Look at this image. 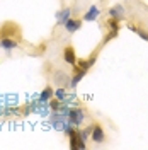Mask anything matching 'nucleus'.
<instances>
[{
    "label": "nucleus",
    "instance_id": "9",
    "mask_svg": "<svg viewBox=\"0 0 148 150\" xmlns=\"http://www.w3.org/2000/svg\"><path fill=\"white\" fill-rule=\"evenodd\" d=\"M65 29H66V33H75V31H78V29L82 28V19H73V17H70L68 21H66L65 24Z\"/></svg>",
    "mask_w": 148,
    "mask_h": 150
},
{
    "label": "nucleus",
    "instance_id": "20",
    "mask_svg": "<svg viewBox=\"0 0 148 150\" xmlns=\"http://www.w3.org/2000/svg\"><path fill=\"white\" fill-rule=\"evenodd\" d=\"M116 36H118V31H111V33H109L107 36L104 38V45H106V43H109L111 39H114V38H116Z\"/></svg>",
    "mask_w": 148,
    "mask_h": 150
},
{
    "label": "nucleus",
    "instance_id": "15",
    "mask_svg": "<svg viewBox=\"0 0 148 150\" xmlns=\"http://www.w3.org/2000/svg\"><path fill=\"white\" fill-rule=\"evenodd\" d=\"M106 24H107V28L111 29V31H119V21H116V19L109 17Z\"/></svg>",
    "mask_w": 148,
    "mask_h": 150
},
{
    "label": "nucleus",
    "instance_id": "12",
    "mask_svg": "<svg viewBox=\"0 0 148 150\" xmlns=\"http://www.w3.org/2000/svg\"><path fill=\"white\" fill-rule=\"evenodd\" d=\"M53 96H55V92H53V89H51L49 85H46V87L43 89V92L39 94L37 101H39V103H48V101H49V99H51Z\"/></svg>",
    "mask_w": 148,
    "mask_h": 150
},
{
    "label": "nucleus",
    "instance_id": "18",
    "mask_svg": "<svg viewBox=\"0 0 148 150\" xmlns=\"http://www.w3.org/2000/svg\"><path fill=\"white\" fill-rule=\"evenodd\" d=\"M75 67H78V68H82V70H89V68H90V63H89V60H78V58H77Z\"/></svg>",
    "mask_w": 148,
    "mask_h": 150
},
{
    "label": "nucleus",
    "instance_id": "3",
    "mask_svg": "<svg viewBox=\"0 0 148 150\" xmlns=\"http://www.w3.org/2000/svg\"><path fill=\"white\" fill-rule=\"evenodd\" d=\"M19 34H20V28L16 22H5L0 29V38H19Z\"/></svg>",
    "mask_w": 148,
    "mask_h": 150
},
{
    "label": "nucleus",
    "instance_id": "10",
    "mask_svg": "<svg viewBox=\"0 0 148 150\" xmlns=\"http://www.w3.org/2000/svg\"><path fill=\"white\" fill-rule=\"evenodd\" d=\"M73 67H75V65H73ZM87 72H89V70H82V68H78V67H75L73 77L70 79V85H72V87H77V84H78V82L82 80L83 77L87 75Z\"/></svg>",
    "mask_w": 148,
    "mask_h": 150
},
{
    "label": "nucleus",
    "instance_id": "8",
    "mask_svg": "<svg viewBox=\"0 0 148 150\" xmlns=\"http://www.w3.org/2000/svg\"><path fill=\"white\" fill-rule=\"evenodd\" d=\"M63 60L68 65H75L77 63V55H75L73 46H65L63 48Z\"/></svg>",
    "mask_w": 148,
    "mask_h": 150
},
{
    "label": "nucleus",
    "instance_id": "13",
    "mask_svg": "<svg viewBox=\"0 0 148 150\" xmlns=\"http://www.w3.org/2000/svg\"><path fill=\"white\" fill-rule=\"evenodd\" d=\"M55 82L65 87V85L68 84V75H66L65 72H56V75H55Z\"/></svg>",
    "mask_w": 148,
    "mask_h": 150
},
{
    "label": "nucleus",
    "instance_id": "2",
    "mask_svg": "<svg viewBox=\"0 0 148 150\" xmlns=\"http://www.w3.org/2000/svg\"><path fill=\"white\" fill-rule=\"evenodd\" d=\"M66 116H68V121L72 123L73 126H80L85 120V114L80 108H68V112H66Z\"/></svg>",
    "mask_w": 148,
    "mask_h": 150
},
{
    "label": "nucleus",
    "instance_id": "19",
    "mask_svg": "<svg viewBox=\"0 0 148 150\" xmlns=\"http://www.w3.org/2000/svg\"><path fill=\"white\" fill-rule=\"evenodd\" d=\"M92 126H94V123H92V125H89V126H87V128H85V130L82 131V137L85 138V140H87V138L90 137V133H92Z\"/></svg>",
    "mask_w": 148,
    "mask_h": 150
},
{
    "label": "nucleus",
    "instance_id": "7",
    "mask_svg": "<svg viewBox=\"0 0 148 150\" xmlns=\"http://www.w3.org/2000/svg\"><path fill=\"white\" fill-rule=\"evenodd\" d=\"M0 48L5 50L7 53H10L12 50L19 48V43H17V39H14V38H0Z\"/></svg>",
    "mask_w": 148,
    "mask_h": 150
},
{
    "label": "nucleus",
    "instance_id": "14",
    "mask_svg": "<svg viewBox=\"0 0 148 150\" xmlns=\"http://www.w3.org/2000/svg\"><path fill=\"white\" fill-rule=\"evenodd\" d=\"M130 29L133 33H136L143 41H148V31H145V29H141V28H135V26H130Z\"/></svg>",
    "mask_w": 148,
    "mask_h": 150
},
{
    "label": "nucleus",
    "instance_id": "5",
    "mask_svg": "<svg viewBox=\"0 0 148 150\" xmlns=\"http://www.w3.org/2000/svg\"><path fill=\"white\" fill-rule=\"evenodd\" d=\"M109 17L116 19V21H124L126 19V10H124V7L121 5V4H116V5H112L111 9H109Z\"/></svg>",
    "mask_w": 148,
    "mask_h": 150
},
{
    "label": "nucleus",
    "instance_id": "6",
    "mask_svg": "<svg viewBox=\"0 0 148 150\" xmlns=\"http://www.w3.org/2000/svg\"><path fill=\"white\" fill-rule=\"evenodd\" d=\"M99 16H101L99 7H97V5H90V7L87 9V12L82 16V21H85V22H92V21H97Z\"/></svg>",
    "mask_w": 148,
    "mask_h": 150
},
{
    "label": "nucleus",
    "instance_id": "1",
    "mask_svg": "<svg viewBox=\"0 0 148 150\" xmlns=\"http://www.w3.org/2000/svg\"><path fill=\"white\" fill-rule=\"evenodd\" d=\"M68 135V143H70V149L72 150H82L85 149V138L82 137V131L78 130L77 126L66 133Z\"/></svg>",
    "mask_w": 148,
    "mask_h": 150
},
{
    "label": "nucleus",
    "instance_id": "4",
    "mask_svg": "<svg viewBox=\"0 0 148 150\" xmlns=\"http://www.w3.org/2000/svg\"><path fill=\"white\" fill-rule=\"evenodd\" d=\"M90 138H92L94 143H104L106 142V131H104V128H102L99 123H94Z\"/></svg>",
    "mask_w": 148,
    "mask_h": 150
},
{
    "label": "nucleus",
    "instance_id": "11",
    "mask_svg": "<svg viewBox=\"0 0 148 150\" xmlns=\"http://www.w3.org/2000/svg\"><path fill=\"white\" fill-rule=\"evenodd\" d=\"M70 16H72V9L70 7H65V9H61V10H58L56 12V19H58V24H65L66 21L70 19Z\"/></svg>",
    "mask_w": 148,
    "mask_h": 150
},
{
    "label": "nucleus",
    "instance_id": "16",
    "mask_svg": "<svg viewBox=\"0 0 148 150\" xmlns=\"http://www.w3.org/2000/svg\"><path fill=\"white\" fill-rule=\"evenodd\" d=\"M61 104H63V101H58L56 97H51V99H49V108H51L53 111H60Z\"/></svg>",
    "mask_w": 148,
    "mask_h": 150
},
{
    "label": "nucleus",
    "instance_id": "17",
    "mask_svg": "<svg viewBox=\"0 0 148 150\" xmlns=\"http://www.w3.org/2000/svg\"><path fill=\"white\" fill-rule=\"evenodd\" d=\"M53 97H56L58 101H65L66 99V91L63 89V87H60V89L55 91V96H53Z\"/></svg>",
    "mask_w": 148,
    "mask_h": 150
}]
</instances>
